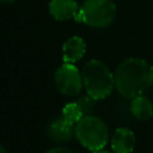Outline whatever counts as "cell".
<instances>
[{
	"instance_id": "obj_1",
	"label": "cell",
	"mask_w": 153,
	"mask_h": 153,
	"mask_svg": "<svg viewBox=\"0 0 153 153\" xmlns=\"http://www.w3.org/2000/svg\"><path fill=\"white\" fill-rule=\"evenodd\" d=\"M153 84V67L142 59L129 57L116 69L115 87L126 98L141 96Z\"/></svg>"
},
{
	"instance_id": "obj_2",
	"label": "cell",
	"mask_w": 153,
	"mask_h": 153,
	"mask_svg": "<svg viewBox=\"0 0 153 153\" xmlns=\"http://www.w3.org/2000/svg\"><path fill=\"white\" fill-rule=\"evenodd\" d=\"M82 81L87 96L94 100H100L110 96L115 86V76L105 63L98 60L88 61L82 71Z\"/></svg>"
},
{
	"instance_id": "obj_3",
	"label": "cell",
	"mask_w": 153,
	"mask_h": 153,
	"mask_svg": "<svg viewBox=\"0 0 153 153\" xmlns=\"http://www.w3.org/2000/svg\"><path fill=\"white\" fill-rule=\"evenodd\" d=\"M75 136L85 148L94 152L106 146L109 130L102 118L90 115L84 116L75 124Z\"/></svg>"
},
{
	"instance_id": "obj_4",
	"label": "cell",
	"mask_w": 153,
	"mask_h": 153,
	"mask_svg": "<svg viewBox=\"0 0 153 153\" xmlns=\"http://www.w3.org/2000/svg\"><path fill=\"white\" fill-rule=\"evenodd\" d=\"M116 16V5L112 0H86L78 11L75 20L91 27H105Z\"/></svg>"
},
{
	"instance_id": "obj_5",
	"label": "cell",
	"mask_w": 153,
	"mask_h": 153,
	"mask_svg": "<svg viewBox=\"0 0 153 153\" xmlns=\"http://www.w3.org/2000/svg\"><path fill=\"white\" fill-rule=\"evenodd\" d=\"M55 85L62 94L76 96L84 86L82 75L73 63H63L55 72Z\"/></svg>"
},
{
	"instance_id": "obj_6",
	"label": "cell",
	"mask_w": 153,
	"mask_h": 153,
	"mask_svg": "<svg viewBox=\"0 0 153 153\" xmlns=\"http://www.w3.org/2000/svg\"><path fill=\"white\" fill-rule=\"evenodd\" d=\"M73 134H75L74 124L62 116L53 120L48 127V135L56 142H67L72 139Z\"/></svg>"
},
{
	"instance_id": "obj_7",
	"label": "cell",
	"mask_w": 153,
	"mask_h": 153,
	"mask_svg": "<svg viewBox=\"0 0 153 153\" xmlns=\"http://www.w3.org/2000/svg\"><path fill=\"white\" fill-rule=\"evenodd\" d=\"M135 146V135L128 128H117L111 137L114 153H131Z\"/></svg>"
},
{
	"instance_id": "obj_8",
	"label": "cell",
	"mask_w": 153,
	"mask_h": 153,
	"mask_svg": "<svg viewBox=\"0 0 153 153\" xmlns=\"http://www.w3.org/2000/svg\"><path fill=\"white\" fill-rule=\"evenodd\" d=\"M79 6L75 0H51L49 2V13L56 20H68L75 18Z\"/></svg>"
},
{
	"instance_id": "obj_9",
	"label": "cell",
	"mask_w": 153,
	"mask_h": 153,
	"mask_svg": "<svg viewBox=\"0 0 153 153\" xmlns=\"http://www.w3.org/2000/svg\"><path fill=\"white\" fill-rule=\"evenodd\" d=\"M86 50L85 42L81 37L73 36L68 38L62 47V60L65 63H74L80 60Z\"/></svg>"
},
{
	"instance_id": "obj_10",
	"label": "cell",
	"mask_w": 153,
	"mask_h": 153,
	"mask_svg": "<svg viewBox=\"0 0 153 153\" xmlns=\"http://www.w3.org/2000/svg\"><path fill=\"white\" fill-rule=\"evenodd\" d=\"M130 111H131V115L136 120L146 121V120L151 118L153 115V105L146 96L141 94V96H137L131 99Z\"/></svg>"
},
{
	"instance_id": "obj_11",
	"label": "cell",
	"mask_w": 153,
	"mask_h": 153,
	"mask_svg": "<svg viewBox=\"0 0 153 153\" xmlns=\"http://www.w3.org/2000/svg\"><path fill=\"white\" fill-rule=\"evenodd\" d=\"M61 116L63 118H66L67 121H69L71 123L76 124L85 115H84L82 109L80 108L79 103L78 102H72V103L66 104L62 108V115Z\"/></svg>"
},
{
	"instance_id": "obj_12",
	"label": "cell",
	"mask_w": 153,
	"mask_h": 153,
	"mask_svg": "<svg viewBox=\"0 0 153 153\" xmlns=\"http://www.w3.org/2000/svg\"><path fill=\"white\" fill-rule=\"evenodd\" d=\"M93 102H94V99L91 98L90 96H86V97H84V98H81V99L78 100V103H79L80 108L82 109V112H84L85 116L92 115V111H93Z\"/></svg>"
},
{
	"instance_id": "obj_13",
	"label": "cell",
	"mask_w": 153,
	"mask_h": 153,
	"mask_svg": "<svg viewBox=\"0 0 153 153\" xmlns=\"http://www.w3.org/2000/svg\"><path fill=\"white\" fill-rule=\"evenodd\" d=\"M45 153H73V152L68 148H65V147H55V148L47 151Z\"/></svg>"
},
{
	"instance_id": "obj_14",
	"label": "cell",
	"mask_w": 153,
	"mask_h": 153,
	"mask_svg": "<svg viewBox=\"0 0 153 153\" xmlns=\"http://www.w3.org/2000/svg\"><path fill=\"white\" fill-rule=\"evenodd\" d=\"M92 153H111V152H109V151H106V149H99V151H94V152H92Z\"/></svg>"
},
{
	"instance_id": "obj_15",
	"label": "cell",
	"mask_w": 153,
	"mask_h": 153,
	"mask_svg": "<svg viewBox=\"0 0 153 153\" xmlns=\"http://www.w3.org/2000/svg\"><path fill=\"white\" fill-rule=\"evenodd\" d=\"M2 4H11V2H13V1H16V0H0Z\"/></svg>"
},
{
	"instance_id": "obj_16",
	"label": "cell",
	"mask_w": 153,
	"mask_h": 153,
	"mask_svg": "<svg viewBox=\"0 0 153 153\" xmlns=\"http://www.w3.org/2000/svg\"><path fill=\"white\" fill-rule=\"evenodd\" d=\"M1 153H6V152H5V148H4V147H1Z\"/></svg>"
}]
</instances>
